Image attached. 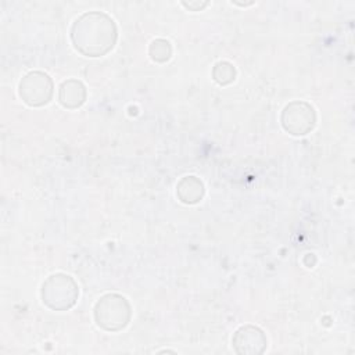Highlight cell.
Masks as SVG:
<instances>
[{"label": "cell", "instance_id": "1", "mask_svg": "<svg viewBox=\"0 0 355 355\" xmlns=\"http://www.w3.org/2000/svg\"><path fill=\"white\" fill-rule=\"evenodd\" d=\"M118 39L114 19L101 11H89L75 19L71 28L73 47L86 57H101L110 53Z\"/></svg>", "mask_w": 355, "mask_h": 355}, {"label": "cell", "instance_id": "2", "mask_svg": "<svg viewBox=\"0 0 355 355\" xmlns=\"http://www.w3.org/2000/svg\"><path fill=\"white\" fill-rule=\"evenodd\" d=\"M132 318L129 301L116 293L104 294L94 305V320L105 331H119Z\"/></svg>", "mask_w": 355, "mask_h": 355}, {"label": "cell", "instance_id": "3", "mask_svg": "<svg viewBox=\"0 0 355 355\" xmlns=\"http://www.w3.org/2000/svg\"><path fill=\"white\" fill-rule=\"evenodd\" d=\"M42 301L53 311H68L79 297V287L73 277L65 273H54L42 284Z\"/></svg>", "mask_w": 355, "mask_h": 355}, {"label": "cell", "instance_id": "4", "mask_svg": "<svg viewBox=\"0 0 355 355\" xmlns=\"http://www.w3.org/2000/svg\"><path fill=\"white\" fill-rule=\"evenodd\" d=\"M54 85L51 78L42 71L28 72L18 85V94L29 107H43L53 98Z\"/></svg>", "mask_w": 355, "mask_h": 355}, {"label": "cell", "instance_id": "5", "mask_svg": "<svg viewBox=\"0 0 355 355\" xmlns=\"http://www.w3.org/2000/svg\"><path fill=\"white\" fill-rule=\"evenodd\" d=\"M280 122L283 129L290 135L305 136L315 128L316 112L309 103L295 100L283 108Z\"/></svg>", "mask_w": 355, "mask_h": 355}, {"label": "cell", "instance_id": "6", "mask_svg": "<svg viewBox=\"0 0 355 355\" xmlns=\"http://www.w3.org/2000/svg\"><path fill=\"white\" fill-rule=\"evenodd\" d=\"M232 344L237 354L257 355L266 349L268 340L259 327L254 324H245L236 330L232 338Z\"/></svg>", "mask_w": 355, "mask_h": 355}, {"label": "cell", "instance_id": "7", "mask_svg": "<svg viewBox=\"0 0 355 355\" xmlns=\"http://www.w3.org/2000/svg\"><path fill=\"white\" fill-rule=\"evenodd\" d=\"M58 101L68 110L79 108L86 101V87L78 79H67L58 90Z\"/></svg>", "mask_w": 355, "mask_h": 355}, {"label": "cell", "instance_id": "8", "mask_svg": "<svg viewBox=\"0 0 355 355\" xmlns=\"http://www.w3.org/2000/svg\"><path fill=\"white\" fill-rule=\"evenodd\" d=\"M204 193L202 182L193 175L182 178L176 184V196L183 204H197L204 197Z\"/></svg>", "mask_w": 355, "mask_h": 355}, {"label": "cell", "instance_id": "9", "mask_svg": "<svg viewBox=\"0 0 355 355\" xmlns=\"http://www.w3.org/2000/svg\"><path fill=\"white\" fill-rule=\"evenodd\" d=\"M212 79L220 85H229L236 79V68L227 61H219L212 68Z\"/></svg>", "mask_w": 355, "mask_h": 355}, {"label": "cell", "instance_id": "10", "mask_svg": "<svg viewBox=\"0 0 355 355\" xmlns=\"http://www.w3.org/2000/svg\"><path fill=\"white\" fill-rule=\"evenodd\" d=\"M148 54L155 62H166L172 55V46L166 39H155L148 47Z\"/></svg>", "mask_w": 355, "mask_h": 355}, {"label": "cell", "instance_id": "11", "mask_svg": "<svg viewBox=\"0 0 355 355\" xmlns=\"http://www.w3.org/2000/svg\"><path fill=\"white\" fill-rule=\"evenodd\" d=\"M186 8H189V10H191V11H200V10H202L204 7H207L208 6V1H189V3H186V1H183L182 3Z\"/></svg>", "mask_w": 355, "mask_h": 355}]
</instances>
